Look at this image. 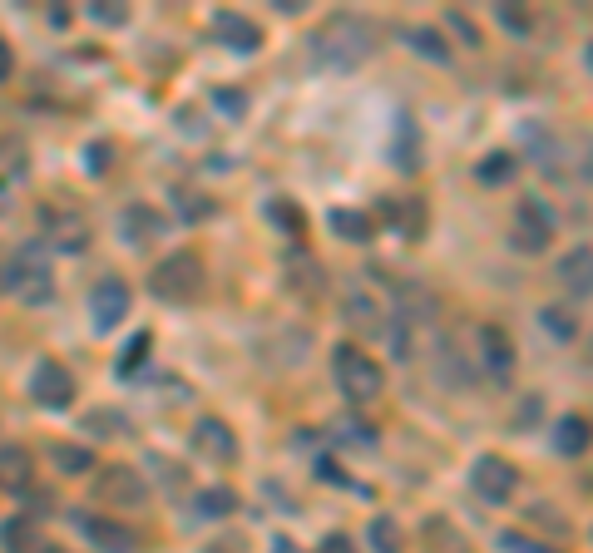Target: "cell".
Listing matches in <instances>:
<instances>
[{
    "label": "cell",
    "instance_id": "cell-13",
    "mask_svg": "<svg viewBox=\"0 0 593 553\" xmlns=\"http://www.w3.org/2000/svg\"><path fill=\"white\" fill-rule=\"evenodd\" d=\"M559 282L569 297H593V247H569L559 257Z\"/></svg>",
    "mask_w": 593,
    "mask_h": 553
},
{
    "label": "cell",
    "instance_id": "cell-28",
    "mask_svg": "<svg viewBox=\"0 0 593 553\" xmlns=\"http://www.w3.org/2000/svg\"><path fill=\"white\" fill-rule=\"evenodd\" d=\"M332 440H341V445H356V450H376V430L366 425V420H337L332 425Z\"/></svg>",
    "mask_w": 593,
    "mask_h": 553
},
{
    "label": "cell",
    "instance_id": "cell-12",
    "mask_svg": "<svg viewBox=\"0 0 593 553\" xmlns=\"http://www.w3.org/2000/svg\"><path fill=\"white\" fill-rule=\"evenodd\" d=\"M80 529H85V539L99 553H134V549H139L134 529H124V524H114V519H94V514H80Z\"/></svg>",
    "mask_w": 593,
    "mask_h": 553
},
{
    "label": "cell",
    "instance_id": "cell-15",
    "mask_svg": "<svg viewBox=\"0 0 593 553\" xmlns=\"http://www.w3.org/2000/svg\"><path fill=\"white\" fill-rule=\"evenodd\" d=\"M480 361H485V371H490L495 381H509V376H514V346H509V336L500 326H485V331H480Z\"/></svg>",
    "mask_w": 593,
    "mask_h": 553
},
{
    "label": "cell",
    "instance_id": "cell-23",
    "mask_svg": "<svg viewBox=\"0 0 593 553\" xmlns=\"http://www.w3.org/2000/svg\"><path fill=\"white\" fill-rule=\"evenodd\" d=\"M193 509H198V519H228V514L238 509V494H233L228 484H213V489H203V494H198V504H193Z\"/></svg>",
    "mask_w": 593,
    "mask_h": 553
},
{
    "label": "cell",
    "instance_id": "cell-10",
    "mask_svg": "<svg viewBox=\"0 0 593 553\" xmlns=\"http://www.w3.org/2000/svg\"><path fill=\"white\" fill-rule=\"evenodd\" d=\"M213 35H218V45H228V50H238V55H253L257 45H262L257 20L238 15V10H218V15H213Z\"/></svg>",
    "mask_w": 593,
    "mask_h": 553
},
{
    "label": "cell",
    "instance_id": "cell-9",
    "mask_svg": "<svg viewBox=\"0 0 593 553\" xmlns=\"http://www.w3.org/2000/svg\"><path fill=\"white\" fill-rule=\"evenodd\" d=\"M40 223H45L50 247H60V252H85L89 247V223L75 213V208H45Z\"/></svg>",
    "mask_w": 593,
    "mask_h": 553
},
{
    "label": "cell",
    "instance_id": "cell-8",
    "mask_svg": "<svg viewBox=\"0 0 593 553\" xmlns=\"http://www.w3.org/2000/svg\"><path fill=\"white\" fill-rule=\"evenodd\" d=\"M134 307V292L119 282V277H104L94 292H89V321H94V331H114L124 316Z\"/></svg>",
    "mask_w": 593,
    "mask_h": 553
},
{
    "label": "cell",
    "instance_id": "cell-22",
    "mask_svg": "<svg viewBox=\"0 0 593 553\" xmlns=\"http://www.w3.org/2000/svg\"><path fill=\"white\" fill-rule=\"evenodd\" d=\"M173 208H178L183 223H208V218L218 213V203H213L208 193H193V188H178V193H173Z\"/></svg>",
    "mask_w": 593,
    "mask_h": 553
},
{
    "label": "cell",
    "instance_id": "cell-5",
    "mask_svg": "<svg viewBox=\"0 0 593 553\" xmlns=\"http://www.w3.org/2000/svg\"><path fill=\"white\" fill-rule=\"evenodd\" d=\"M554 242V213L539 198H519L514 208V247L519 252H544Z\"/></svg>",
    "mask_w": 593,
    "mask_h": 553
},
{
    "label": "cell",
    "instance_id": "cell-44",
    "mask_svg": "<svg viewBox=\"0 0 593 553\" xmlns=\"http://www.w3.org/2000/svg\"><path fill=\"white\" fill-rule=\"evenodd\" d=\"M589 65H593V45H589Z\"/></svg>",
    "mask_w": 593,
    "mask_h": 553
},
{
    "label": "cell",
    "instance_id": "cell-3",
    "mask_svg": "<svg viewBox=\"0 0 593 553\" xmlns=\"http://www.w3.org/2000/svg\"><path fill=\"white\" fill-rule=\"evenodd\" d=\"M332 376H337L341 395L361 410V405H371L376 395L386 391V371H381V361L376 356H366L361 346H351V341H341L337 351H332Z\"/></svg>",
    "mask_w": 593,
    "mask_h": 553
},
{
    "label": "cell",
    "instance_id": "cell-35",
    "mask_svg": "<svg viewBox=\"0 0 593 553\" xmlns=\"http://www.w3.org/2000/svg\"><path fill=\"white\" fill-rule=\"evenodd\" d=\"M213 104H218V109H223V114H233V119H238V114H243V109H248V99H243V94H238V89H223V94H213Z\"/></svg>",
    "mask_w": 593,
    "mask_h": 553
},
{
    "label": "cell",
    "instance_id": "cell-18",
    "mask_svg": "<svg viewBox=\"0 0 593 553\" xmlns=\"http://www.w3.org/2000/svg\"><path fill=\"white\" fill-rule=\"evenodd\" d=\"M406 45H411L421 60H430V65H450V45H445V35H440L435 25H416V30L406 35Z\"/></svg>",
    "mask_w": 593,
    "mask_h": 553
},
{
    "label": "cell",
    "instance_id": "cell-19",
    "mask_svg": "<svg viewBox=\"0 0 593 553\" xmlns=\"http://www.w3.org/2000/svg\"><path fill=\"white\" fill-rule=\"evenodd\" d=\"M332 233H337L341 242H371L376 218H366V213H356V208H332Z\"/></svg>",
    "mask_w": 593,
    "mask_h": 553
},
{
    "label": "cell",
    "instance_id": "cell-11",
    "mask_svg": "<svg viewBox=\"0 0 593 553\" xmlns=\"http://www.w3.org/2000/svg\"><path fill=\"white\" fill-rule=\"evenodd\" d=\"M193 440H198V450H203L208 460H223V465H233V460H238V440H233V425H223L218 415H203V420L193 425Z\"/></svg>",
    "mask_w": 593,
    "mask_h": 553
},
{
    "label": "cell",
    "instance_id": "cell-26",
    "mask_svg": "<svg viewBox=\"0 0 593 553\" xmlns=\"http://www.w3.org/2000/svg\"><path fill=\"white\" fill-rule=\"evenodd\" d=\"M371 549L376 553H401L406 549V534H401V524H396L391 514H376V519H371Z\"/></svg>",
    "mask_w": 593,
    "mask_h": 553
},
{
    "label": "cell",
    "instance_id": "cell-37",
    "mask_svg": "<svg viewBox=\"0 0 593 553\" xmlns=\"http://www.w3.org/2000/svg\"><path fill=\"white\" fill-rule=\"evenodd\" d=\"M495 15H500V20H505L509 30H534V20H529V15H524V10H514V5H500V10H495Z\"/></svg>",
    "mask_w": 593,
    "mask_h": 553
},
{
    "label": "cell",
    "instance_id": "cell-14",
    "mask_svg": "<svg viewBox=\"0 0 593 553\" xmlns=\"http://www.w3.org/2000/svg\"><path fill=\"white\" fill-rule=\"evenodd\" d=\"M164 218L149 208V203H139V208H124V218H119V237L129 242V247H149L154 237H164Z\"/></svg>",
    "mask_w": 593,
    "mask_h": 553
},
{
    "label": "cell",
    "instance_id": "cell-43",
    "mask_svg": "<svg viewBox=\"0 0 593 553\" xmlns=\"http://www.w3.org/2000/svg\"><path fill=\"white\" fill-rule=\"evenodd\" d=\"M5 213H10V188L0 183V218H5Z\"/></svg>",
    "mask_w": 593,
    "mask_h": 553
},
{
    "label": "cell",
    "instance_id": "cell-27",
    "mask_svg": "<svg viewBox=\"0 0 593 553\" xmlns=\"http://www.w3.org/2000/svg\"><path fill=\"white\" fill-rule=\"evenodd\" d=\"M386 218H391V223H401V233H421V228H425L421 198H416V203H411V198H386Z\"/></svg>",
    "mask_w": 593,
    "mask_h": 553
},
{
    "label": "cell",
    "instance_id": "cell-20",
    "mask_svg": "<svg viewBox=\"0 0 593 553\" xmlns=\"http://www.w3.org/2000/svg\"><path fill=\"white\" fill-rule=\"evenodd\" d=\"M0 544H5L10 553H40V549H45V544H40L35 519H25V514H20V519H10V524L0 529Z\"/></svg>",
    "mask_w": 593,
    "mask_h": 553
},
{
    "label": "cell",
    "instance_id": "cell-25",
    "mask_svg": "<svg viewBox=\"0 0 593 553\" xmlns=\"http://www.w3.org/2000/svg\"><path fill=\"white\" fill-rule=\"evenodd\" d=\"M94 450H85V445H55V470L70 474V479H80V474H94Z\"/></svg>",
    "mask_w": 593,
    "mask_h": 553
},
{
    "label": "cell",
    "instance_id": "cell-16",
    "mask_svg": "<svg viewBox=\"0 0 593 553\" xmlns=\"http://www.w3.org/2000/svg\"><path fill=\"white\" fill-rule=\"evenodd\" d=\"M593 445V425L584 415H564L559 425H554V450L559 455H584Z\"/></svg>",
    "mask_w": 593,
    "mask_h": 553
},
{
    "label": "cell",
    "instance_id": "cell-24",
    "mask_svg": "<svg viewBox=\"0 0 593 553\" xmlns=\"http://www.w3.org/2000/svg\"><path fill=\"white\" fill-rule=\"evenodd\" d=\"M149 489H144V479L134 470H109V479H104V499H124V504H139Z\"/></svg>",
    "mask_w": 593,
    "mask_h": 553
},
{
    "label": "cell",
    "instance_id": "cell-33",
    "mask_svg": "<svg viewBox=\"0 0 593 553\" xmlns=\"http://www.w3.org/2000/svg\"><path fill=\"white\" fill-rule=\"evenodd\" d=\"M317 479H322V484H337V489H346V484H351V474L341 470L332 455H322V460H317Z\"/></svg>",
    "mask_w": 593,
    "mask_h": 553
},
{
    "label": "cell",
    "instance_id": "cell-21",
    "mask_svg": "<svg viewBox=\"0 0 593 553\" xmlns=\"http://www.w3.org/2000/svg\"><path fill=\"white\" fill-rule=\"evenodd\" d=\"M514 173H519V163H514L509 149H495V154H485L480 163H475V178H480L485 188H500V183H509Z\"/></svg>",
    "mask_w": 593,
    "mask_h": 553
},
{
    "label": "cell",
    "instance_id": "cell-7",
    "mask_svg": "<svg viewBox=\"0 0 593 553\" xmlns=\"http://www.w3.org/2000/svg\"><path fill=\"white\" fill-rule=\"evenodd\" d=\"M470 484H475V494H480V499L505 504L509 494L519 489V470H514V460H505V455H480V460H475V470H470Z\"/></svg>",
    "mask_w": 593,
    "mask_h": 553
},
{
    "label": "cell",
    "instance_id": "cell-39",
    "mask_svg": "<svg viewBox=\"0 0 593 553\" xmlns=\"http://www.w3.org/2000/svg\"><path fill=\"white\" fill-rule=\"evenodd\" d=\"M85 158H89V163H85L89 173H104V168H109V144H89Z\"/></svg>",
    "mask_w": 593,
    "mask_h": 553
},
{
    "label": "cell",
    "instance_id": "cell-40",
    "mask_svg": "<svg viewBox=\"0 0 593 553\" xmlns=\"http://www.w3.org/2000/svg\"><path fill=\"white\" fill-rule=\"evenodd\" d=\"M317 553H356V544H351L346 534H327V539H322V549H317Z\"/></svg>",
    "mask_w": 593,
    "mask_h": 553
},
{
    "label": "cell",
    "instance_id": "cell-6",
    "mask_svg": "<svg viewBox=\"0 0 593 553\" xmlns=\"http://www.w3.org/2000/svg\"><path fill=\"white\" fill-rule=\"evenodd\" d=\"M30 400L45 405V410H65L75 400V376L60 361H50V356L35 361V371H30Z\"/></svg>",
    "mask_w": 593,
    "mask_h": 553
},
{
    "label": "cell",
    "instance_id": "cell-41",
    "mask_svg": "<svg viewBox=\"0 0 593 553\" xmlns=\"http://www.w3.org/2000/svg\"><path fill=\"white\" fill-rule=\"evenodd\" d=\"M15 75V55H10V45L0 40V79H10Z\"/></svg>",
    "mask_w": 593,
    "mask_h": 553
},
{
    "label": "cell",
    "instance_id": "cell-1",
    "mask_svg": "<svg viewBox=\"0 0 593 553\" xmlns=\"http://www.w3.org/2000/svg\"><path fill=\"white\" fill-rule=\"evenodd\" d=\"M371 55H376V25H371L366 15L341 10V15H332V20L312 35V60H317L322 70H356V65H366Z\"/></svg>",
    "mask_w": 593,
    "mask_h": 553
},
{
    "label": "cell",
    "instance_id": "cell-4",
    "mask_svg": "<svg viewBox=\"0 0 593 553\" xmlns=\"http://www.w3.org/2000/svg\"><path fill=\"white\" fill-rule=\"evenodd\" d=\"M203 282H208V267L198 252H173L149 272V292L159 302H193L203 292Z\"/></svg>",
    "mask_w": 593,
    "mask_h": 553
},
{
    "label": "cell",
    "instance_id": "cell-30",
    "mask_svg": "<svg viewBox=\"0 0 593 553\" xmlns=\"http://www.w3.org/2000/svg\"><path fill=\"white\" fill-rule=\"evenodd\" d=\"M0 479L15 484V479H30V455L20 445H0Z\"/></svg>",
    "mask_w": 593,
    "mask_h": 553
},
{
    "label": "cell",
    "instance_id": "cell-34",
    "mask_svg": "<svg viewBox=\"0 0 593 553\" xmlns=\"http://www.w3.org/2000/svg\"><path fill=\"white\" fill-rule=\"evenodd\" d=\"M500 544H505V553H554L544 544H534V539H524V534H500Z\"/></svg>",
    "mask_w": 593,
    "mask_h": 553
},
{
    "label": "cell",
    "instance_id": "cell-42",
    "mask_svg": "<svg viewBox=\"0 0 593 553\" xmlns=\"http://www.w3.org/2000/svg\"><path fill=\"white\" fill-rule=\"evenodd\" d=\"M272 553H302V549H297L292 539H282V534H277V539H272Z\"/></svg>",
    "mask_w": 593,
    "mask_h": 553
},
{
    "label": "cell",
    "instance_id": "cell-32",
    "mask_svg": "<svg viewBox=\"0 0 593 553\" xmlns=\"http://www.w3.org/2000/svg\"><path fill=\"white\" fill-rule=\"evenodd\" d=\"M149 341H154V336H149V331H139V336L124 346V356H119V376H134V366L149 356Z\"/></svg>",
    "mask_w": 593,
    "mask_h": 553
},
{
    "label": "cell",
    "instance_id": "cell-29",
    "mask_svg": "<svg viewBox=\"0 0 593 553\" xmlns=\"http://www.w3.org/2000/svg\"><path fill=\"white\" fill-rule=\"evenodd\" d=\"M267 218H272V223H277V228H282L287 237H302V228H307L302 208H292L287 198H272V203H267Z\"/></svg>",
    "mask_w": 593,
    "mask_h": 553
},
{
    "label": "cell",
    "instance_id": "cell-31",
    "mask_svg": "<svg viewBox=\"0 0 593 553\" xmlns=\"http://www.w3.org/2000/svg\"><path fill=\"white\" fill-rule=\"evenodd\" d=\"M539 321H544V326H549L559 341H574V336H579V316L569 312V307H544V312H539Z\"/></svg>",
    "mask_w": 593,
    "mask_h": 553
},
{
    "label": "cell",
    "instance_id": "cell-38",
    "mask_svg": "<svg viewBox=\"0 0 593 553\" xmlns=\"http://www.w3.org/2000/svg\"><path fill=\"white\" fill-rule=\"evenodd\" d=\"M89 15H94V20H104V25H124V20H129V10H124V5H94Z\"/></svg>",
    "mask_w": 593,
    "mask_h": 553
},
{
    "label": "cell",
    "instance_id": "cell-17",
    "mask_svg": "<svg viewBox=\"0 0 593 553\" xmlns=\"http://www.w3.org/2000/svg\"><path fill=\"white\" fill-rule=\"evenodd\" d=\"M391 163L396 168H421V129L411 119H396V144H391Z\"/></svg>",
    "mask_w": 593,
    "mask_h": 553
},
{
    "label": "cell",
    "instance_id": "cell-2",
    "mask_svg": "<svg viewBox=\"0 0 593 553\" xmlns=\"http://www.w3.org/2000/svg\"><path fill=\"white\" fill-rule=\"evenodd\" d=\"M0 287H10V292H15L20 302H30V307H45V302L55 297V277H50L45 247H40V242H20V247L10 252L5 272H0Z\"/></svg>",
    "mask_w": 593,
    "mask_h": 553
},
{
    "label": "cell",
    "instance_id": "cell-36",
    "mask_svg": "<svg viewBox=\"0 0 593 553\" xmlns=\"http://www.w3.org/2000/svg\"><path fill=\"white\" fill-rule=\"evenodd\" d=\"M450 30H460V40H465V45H480V30L470 25V15H460V10H450Z\"/></svg>",
    "mask_w": 593,
    "mask_h": 553
}]
</instances>
